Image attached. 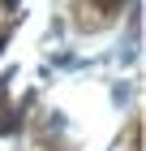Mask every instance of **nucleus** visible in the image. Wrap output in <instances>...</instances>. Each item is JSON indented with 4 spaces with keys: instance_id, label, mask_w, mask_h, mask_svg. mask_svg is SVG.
Listing matches in <instances>:
<instances>
[{
    "instance_id": "obj_2",
    "label": "nucleus",
    "mask_w": 146,
    "mask_h": 151,
    "mask_svg": "<svg viewBox=\"0 0 146 151\" xmlns=\"http://www.w3.org/2000/svg\"><path fill=\"white\" fill-rule=\"evenodd\" d=\"M9 4H17V0H9Z\"/></svg>"
},
{
    "instance_id": "obj_1",
    "label": "nucleus",
    "mask_w": 146,
    "mask_h": 151,
    "mask_svg": "<svg viewBox=\"0 0 146 151\" xmlns=\"http://www.w3.org/2000/svg\"><path fill=\"white\" fill-rule=\"evenodd\" d=\"M4 43H9V26H4V30H0V52H4Z\"/></svg>"
}]
</instances>
